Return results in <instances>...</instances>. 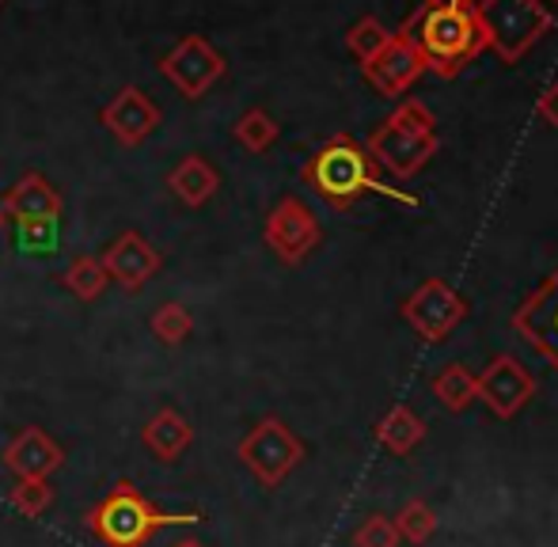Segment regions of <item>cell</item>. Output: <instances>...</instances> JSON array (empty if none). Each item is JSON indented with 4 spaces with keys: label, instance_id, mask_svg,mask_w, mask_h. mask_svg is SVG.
Returning <instances> with one entry per match:
<instances>
[{
    "label": "cell",
    "instance_id": "cell-2",
    "mask_svg": "<svg viewBox=\"0 0 558 547\" xmlns=\"http://www.w3.org/2000/svg\"><path fill=\"white\" fill-rule=\"evenodd\" d=\"M407 35L422 50L429 73L445 76V81L460 76L486 50L475 12L463 4H422V12L407 27Z\"/></svg>",
    "mask_w": 558,
    "mask_h": 547
},
{
    "label": "cell",
    "instance_id": "cell-28",
    "mask_svg": "<svg viewBox=\"0 0 558 547\" xmlns=\"http://www.w3.org/2000/svg\"><path fill=\"white\" fill-rule=\"evenodd\" d=\"M536 111L539 119L547 122V126L558 130V84H551V88H544V96L536 99Z\"/></svg>",
    "mask_w": 558,
    "mask_h": 547
},
{
    "label": "cell",
    "instance_id": "cell-10",
    "mask_svg": "<svg viewBox=\"0 0 558 547\" xmlns=\"http://www.w3.org/2000/svg\"><path fill=\"white\" fill-rule=\"evenodd\" d=\"M536 377L517 362L513 354H498L475 377V400H483L498 418H513L524 411V403L536 396Z\"/></svg>",
    "mask_w": 558,
    "mask_h": 547
},
{
    "label": "cell",
    "instance_id": "cell-23",
    "mask_svg": "<svg viewBox=\"0 0 558 547\" xmlns=\"http://www.w3.org/2000/svg\"><path fill=\"white\" fill-rule=\"evenodd\" d=\"M61 281H65V289L76 296V301H96V296H104V289L111 285L104 263H99L96 255H76Z\"/></svg>",
    "mask_w": 558,
    "mask_h": 547
},
{
    "label": "cell",
    "instance_id": "cell-17",
    "mask_svg": "<svg viewBox=\"0 0 558 547\" xmlns=\"http://www.w3.org/2000/svg\"><path fill=\"white\" fill-rule=\"evenodd\" d=\"M168 191L175 194L186 209H202L217 191H221V171L198 153L183 156V160L168 171Z\"/></svg>",
    "mask_w": 558,
    "mask_h": 547
},
{
    "label": "cell",
    "instance_id": "cell-12",
    "mask_svg": "<svg viewBox=\"0 0 558 547\" xmlns=\"http://www.w3.org/2000/svg\"><path fill=\"white\" fill-rule=\"evenodd\" d=\"M513 331L558 373V270L521 301V308L513 312Z\"/></svg>",
    "mask_w": 558,
    "mask_h": 547
},
{
    "label": "cell",
    "instance_id": "cell-13",
    "mask_svg": "<svg viewBox=\"0 0 558 547\" xmlns=\"http://www.w3.org/2000/svg\"><path fill=\"white\" fill-rule=\"evenodd\" d=\"M8 221H15L23 229V236H38V232H50L61 217V194L50 186V179L31 171L23 175L12 191L0 202Z\"/></svg>",
    "mask_w": 558,
    "mask_h": 547
},
{
    "label": "cell",
    "instance_id": "cell-31",
    "mask_svg": "<svg viewBox=\"0 0 558 547\" xmlns=\"http://www.w3.org/2000/svg\"><path fill=\"white\" fill-rule=\"evenodd\" d=\"M4 221H8V217H4V209H0V232H4Z\"/></svg>",
    "mask_w": 558,
    "mask_h": 547
},
{
    "label": "cell",
    "instance_id": "cell-29",
    "mask_svg": "<svg viewBox=\"0 0 558 547\" xmlns=\"http://www.w3.org/2000/svg\"><path fill=\"white\" fill-rule=\"evenodd\" d=\"M426 4H463V8H475L478 0H426Z\"/></svg>",
    "mask_w": 558,
    "mask_h": 547
},
{
    "label": "cell",
    "instance_id": "cell-14",
    "mask_svg": "<svg viewBox=\"0 0 558 547\" xmlns=\"http://www.w3.org/2000/svg\"><path fill=\"white\" fill-rule=\"evenodd\" d=\"M99 263H104L107 278H111L118 289H125V293H137V289H145L148 281L160 274L163 255L156 252V247L148 244L141 232H122V236H118L114 244L99 255Z\"/></svg>",
    "mask_w": 558,
    "mask_h": 547
},
{
    "label": "cell",
    "instance_id": "cell-6",
    "mask_svg": "<svg viewBox=\"0 0 558 547\" xmlns=\"http://www.w3.org/2000/svg\"><path fill=\"white\" fill-rule=\"evenodd\" d=\"M235 452H240L243 467H247L263 487H281V483L301 467L304 441L278 418V414H266V418H258L255 426L243 434Z\"/></svg>",
    "mask_w": 558,
    "mask_h": 547
},
{
    "label": "cell",
    "instance_id": "cell-26",
    "mask_svg": "<svg viewBox=\"0 0 558 547\" xmlns=\"http://www.w3.org/2000/svg\"><path fill=\"white\" fill-rule=\"evenodd\" d=\"M8 502H12V510L23 513V518H43L53 506V487L46 479H20L8 490Z\"/></svg>",
    "mask_w": 558,
    "mask_h": 547
},
{
    "label": "cell",
    "instance_id": "cell-9",
    "mask_svg": "<svg viewBox=\"0 0 558 547\" xmlns=\"http://www.w3.org/2000/svg\"><path fill=\"white\" fill-rule=\"evenodd\" d=\"M399 312H403V319L414 327V335H422L426 342H445L448 335L468 319V301H463L448 281L426 278L407 296Z\"/></svg>",
    "mask_w": 558,
    "mask_h": 547
},
{
    "label": "cell",
    "instance_id": "cell-16",
    "mask_svg": "<svg viewBox=\"0 0 558 547\" xmlns=\"http://www.w3.org/2000/svg\"><path fill=\"white\" fill-rule=\"evenodd\" d=\"M61 464H65L61 445L38 426L20 429L4 449V467L15 479H50Z\"/></svg>",
    "mask_w": 558,
    "mask_h": 547
},
{
    "label": "cell",
    "instance_id": "cell-24",
    "mask_svg": "<svg viewBox=\"0 0 558 547\" xmlns=\"http://www.w3.org/2000/svg\"><path fill=\"white\" fill-rule=\"evenodd\" d=\"M148 327H153V335L163 342V347H183V342L194 335V316L179 301H168L153 312Z\"/></svg>",
    "mask_w": 558,
    "mask_h": 547
},
{
    "label": "cell",
    "instance_id": "cell-21",
    "mask_svg": "<svg viewBox=\"0 0 558 547\" xmlns=\"http://www.w3.org/2000/svg\"><path fill=\"white\" fill-rule=\"evenodd\" d=\"M434 396L445 411H468L475 403V377L468 373V365H445L434 377Z\"/></svg>",
    "mask_w": 558,
    "mask_h": 547
},
{
    "label": "cell",
    "instance_id": "cell-1",
    "mask_svg": "<svg viewBox=\"0 0 558 547\" xmlns=\"http://www.w3.org/2000/svg\"><path fill=\"white\" fill-rule=\"evenodd\" d=\"M301 179L308 183V191L316 198H324L335 209L357 206L365 194H384V198L399 202V206L418 209V194L399 191L396 183H384V171L376 168V160L368 156L365 141L350 134H335L312 153V160L304 163Z\"/></svg>",
    "mask_w": 558,
    "mask_h": 547
},
{
    "label": "cell",
    "instance_id": "cell-20",
    "mask_svg": "<svg viewBox=\"0 0 558 547\" xmlns=\"http://www.w3.org/2000/svg\"><path fill=\"white\" fill-rule=\"evenodd\" d=\"M232 137H235V145H240V148L263 156V153H270V148L278 145L281 126L274 122L270 111H263V107H251V111H243L240 119H235Z\"/></svg>",
    "mask_w": 558,
    "mask_h": 547
},
{
    "label": "cell",
    "instance_id": "cell-32",
    "mask_svg": "<svg viewBox=\"0 0 558 547\" xmlns=\"http://www.w3.org/2000/svg\"><path fill=\"white\" fill-rule=\"evenodd\" d=\"M0 8H4V0H0Z\"/></svg>",
    "mask_w": 558,
    "mask_h": 547
},
{
    "label": "cell",
    "instance_id": "cell-25",
    "mask_svg": "<svg viewBox=\"0 0 558 547\" xmlns=\"http://www.w3.org/2000/svg\"><path fill=\"white\" fill-rule=\"evenodd\" d=\"M396 533H399V540L403 544H426V540H434V533H437V513L429 510L422 498H411V502L403 506V510L396 513Z\"/></svg>",
    "mask_w": 558,
    "mask_h": 547
},
{
    "label": "cell",
    "instance_id": "cell-22",
    "mask_svg": "<svg viewBox=\"0 0 558 547\" xmlns=\"http://www.w3.org/2000/svg\"><path fill=\"white\" fill-rule=\"evenodd\" d=\"M391 35H396V31L384 27L376 15H361V20L353 23L350 31H345V50H350L353 58H357V65L365 69L368 61L380 58V50L391 42Z\"/></svg>",
    "mask_w": 558,
    "mask_h": 547
},
{
    "label": "cell",
    "instance_id": "cell-33",
    "mask_svg": "<svg viewBox=\"0 0 558 547\" xmlns=\"http://www.w3.org/2000/svg\"><path fill=\"white\" fill-rule=\"evenodd\" d=\"M555 4H558V0H555Z\"/></svg>",
    "mask_w": 558,
    "mask_h": 547
},
{
    "label": "cell",
    "instance_id": "cell-3",
    "mask_svg": "<svg viewBox=\"0 0 558 547\" xmlns=\"http://www.w3.org/2000/svg\"><path fill=\"white\" fill-rule=\"evenodd\" d=\"M376 168L391 171L396 179H414L437 153V119L426 104L407 99L399 104L365 141Z\"/></svg>",
    "mask_w": 558,
    "mask_h": 547
},
{
    "label": "cell",
    "instance_id": "cell-8",
    "mask_svg": "<svg viewBox=\"0 0 558 547\" xmlns=\"http://www.w3.org/2000/svg\"><path fill=\"white\" fill-rule=\"evenodd\" d=\"M263 236H266V244H270V252L278 255L286 267H301V263L319 247L324 229H319L308 202H301L296 194H286V198L266 214Z\"/></svg>",
    "mask_w": 558,
    "mask_h": 547
},
{
    "label": "cell",
    "instance_id": "cell-19",
    "mask_svg": "<svg viewBox=\"0 0 558 547\" xmlns=\"http://www.w3.org/2000/svg\"><path fill=\"white\" fill-rule=\"evenodd\" d=\"M376 441L391 452V457H411L422 441H426V422L418 411H411L407 403H396L380 422H376Z\"/></svg>",
    "mask_w": 558,
    "mask_h": 547
},
{
    "label": "cell",
    "instance_id": "cell-11",
    "mask_svg": "<svg viewBox=\"0 0 558 547\" xmlns=\"http://www.w3.org/2000/svg\"><path fill=\"white\" fill-rule=\"evenodd\" d=\"M361 73H365V81L373 84L380 96L399 99L403 92H411L414 84H418L422 76L429 73V69H426V58H422V50L414 46V38L407 35V31H396V35H391V42L380 50V58L368 61Z\"/></svg>",
    "mask_w": 558,
    "mask_h": 547
},
{
    "label": "cell",
    "instance_id": "cell-27",
    "mask_svg": "<svg viewBox=\"0 0 558 547\" xmlns=\"http://www.w3.org/2000/svg\"><path fill=\"white\" fill-rule=\"evenodd\" d=\"M403 540H399L396 533V521L384 518V513H373V518H365L357 525V533H353V547H399Z\"/></svg>",
    "mask_w": 558,
    "mask_h": 547
},
{
    "label": "cell",
    "instance_id": "cell-4",
    "mask_svg": "<svg viewBox=\"0 0 558 547\" xmlns=\"http://www.w3.org/2000/svg\"><path fill=\"white\" fill-rule=\"evenodd\" d=\"M191 521H198V513H160L133 483H118L88 513V528L107 547H145L160 528L191 525Z\"/></svg>",
    "mask_w": 558,
    "mask_h": 547
},
{
    "label": "cell",
    "instance_id": "cell-7",
    "mask_svg": "<svg viewBox=\"0 0 558 547\" xmlns=\"http://www.w3.org/2000/svg\"><path fill=\"white\" fill-rule=\"evenodd\" d=\"M228 61L209 38L186 35L160 58V73L183 99H202L225 76Z\"/></svg>",
    "mask_w": 558,
    "mask_h": 547
},
{
    "label": "cell",
    "instance_id": "cell-5",
    "mask_svg": "<svg viewBox=\"0 0 558 547\" xmlns=\"http://www.w3.org/2000/svg\"><path fill=\"white\" fill-rule=\"evenodd\" d=\"M471 12L486 38V50L498 53L506 65H517L555 27L551 8L539 0H478Z\"/></svg>",
    "mask_w": 558,
    "mask_h": 547
},
{
    "label": "cell",
    "instance_id": "cell-30",
    "mask_svg": "<svg viewBox=\"0 0 558 547\" xmlns=\"http://www.w3.org/2000/svg\"><path fill=\"white\" fill-rule=\"evenodd\" d=\"M171 547H206V544H198V540H179V544H171Z\"/></svg>",
    "mask_w": 558,
    "mask_h": 547
},
{
    "label": "cell",
    "instance_id": "cell-15",
    "mask_svg": "<svg viewBox=\"0 0 558 547\" xmlns=\"http://www.w3.org/2000/svg\"><path fill=\"white\" fill-rule=\"evenodd\" d=\"M99 122L118 145L137 148L160 130V107L145 96L141 88H122L111 104L99 111Z\"/></svg>",
    "mask_w": 558,
    "mask_h": 547
},
{
    "label": "cell",
    "instance_id": "cell-18",
    "mask_svg": "<svg viewBox=\"0 0 558 547\" xmlns=\"http://www.w3.org/2000/svg\"><path fill=\"white\" fill-rule=\"evenodd\" d=\"M191 441H194V426L175 408L156 411L153 418L145 422V429H141V445H145L156 460H163V464H175V460L191 449Z\"/></svg>",
    "mask_w": 558,
    "mask_h": 547
}]
</instances>
